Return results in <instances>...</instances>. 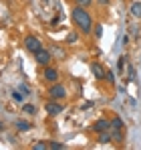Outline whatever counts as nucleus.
<instances>
[{"label": "nucleus", "mask_w": 141, "mask_h": 150, "mask_svg": "<svg viewBox=\"0 0 141 150\" xmlns=\"http://www.w3.org/2000/svg\"><path fill=\"white\" fill-rule=\"evenodd\" d=\"M93 35L97 37V39H101V37H103V26L101 25H93Z\"/></svg>", "instance_id": "nucleus-15"}, {"label": "nucleus", "mask_w": 141, "mask_h": 150, "mask_svg": "<svg viewBox=\"0 0 141 150\" xmlns=\"http://www.w3.org/2000/svg\"><path fill=\"white\" fill-rule=\"evenodd\" d=\"M135 77H137V73H135V69L129 65V81H135Z\"/></svg>", "instance_id": "nucleus-22"}, {"label": "nucleus", "mask_w": 141, "mask_h": 150, "mask_svg": "<svg viewBox=\"0 0 141 150\" xmlns=\"http://www.w3.org/2000/svg\"><path fill=\"white\" fill-rule=\"evenodd\" d=\"M129 12H131V16L141 18V2H133V4L129 6Z\"/></svg>", "instance_id": "nucleus-11"}, {"label": "nucleus", "mask_w": 141, "mask_h": 150, "mask_svg": "<svg viewBox=\"0 0 141 150\" xmlns=\"http://www.w3.org/2000/svg\"><path fill=\"white\" fill-rule=\"evenodd\" d=\"M91 71H93V75L97 77V79H105V73H107L99 63H93V65H91Z\"/></svg>", "instance_id": "nucleus-8"}, {"label": "nucleus", "mask_w": 141, "mask_h": 150, "mask_svg": "<svg viewBox=\"0 0 141 150\" xmlns=\"http://www.w3.org/2000/svg\"><path fill=\"white\" fill-rule=\"evenodd\" d=\"M24 98H26V96H24L22 91H18V89L12 91V100L16 101V103H24Z\"/></svg>", "instance_id": "nucleus-13"}, {"label": "nucleus", "mask_w": 141, "mask_h": 150, "mask_svg": "<svg viewBox=\"0 0 141 150\" xmlns=\"http://www.w3.org/2000/svg\"><path fill=\"white\" fill-rule=\"evenodd\" d=\"M99 4H109V0H99Z\"/></svg>", "instance_id": "nucleus-24"}, {"label": "nucleus", "mask_w": 141, "mask_h": 150, "mask_svg": "<svg viewBox=\"0 0 141 150\" xmlns=\"http://www.w3.org/2000/svg\"><path fill=\"white\" fill-rule=\"evenodd\" d=\"M91 2H93V0H75V4H77V6H85V8H87Z\"/></svg>", "instance_id": "nucleus-21"}, {"label": "nucleus", "mask_w": 141, "mask_h": 150, "mask_svg": "<svg viewBox=\"0 0 141 150\" xmlns=\"http://www.w3.org/2000/svg\"><path fill=\"white\" fill-rule=\"evenodd\" d=\"M105 81L113 85V83H115V73H113V71H107V73H105Z\"/></svg>", "instance_id": "nucleus-17"}, {"label": "nucleus", "mask_w": 141, "mask_h": 150, "mask_svg": "<svg viewBox=\"0 0 141 150\" xmlns=\"http://www.w3.org/2000/svg\"><path fill=\"white\" fill-rule=\"evenodd\" d=\"M45 110H47L48 116H59V114H61V112H63L65 108H63V105H61V103H59L57 100H50L47 105H45Z\"/></svg>", "instance_id": "nucleus-6"}, {"label": "nucleus", "mask_w": 141, "mask_h": 150, "mask_svg": "<svg viewBox=\"0 0 141 150\" xmlns=\"http://www.w3.org/2000/svg\"><path fill=\"white\" fill-rule=\"evenodd\" d=\"M123 126H125V124H123V120H121L119 116H115V118L111 120V130H113V132H121Z\"/></svg>", "instance_id": "nucleus-9"}, {"label": "nucleus", "mask_w": 141, "mask_h": 150, "mask_svg": "<svg viewBox=\"0 0 141 150\" xmlns=\"http://www.w3.org/2000/svg\"><path fill=\"white\" fill-rule=\"evenodd\" d=\"M16 130H18V132H28V130H30V128H32V124H30V122H26V120H16Z\"/></svg>", "instance_id": "nucleus-10"}, {"label": "nucleus", "mask_w": 141, "mask_h": 150, "mask_svg": "<svg viewBox=\"0 0 141 150\" xmlns=\"http://www.w3.org/2000/svg\"><path fill=\"white\" fill-rule=\"evenodd\" d=\"M22 112L26 116H34V114H36V108H34L32 103H22Z\"/></svg>", "instance_id": "nucleus-12"}, {"label": "nucleus", "mask_w": 141, "mask_h": 150, "mask_svg": "<svg viewBox=\"0 0 141 150\" xmlns=\"http://www.w3.org/2000/svg\"><path fill=\"white\" fill-rule=\"evenodd\" d=\"M45 79H47L48 83H57V81H59V71H57L54 67H48L47 65V69H45Z\"/></svg>", "instance_id": "nucleus-7"}, {"label": "nucleus", "mask_w": 141, "mask_h": 150, "mask_svg": "<svg viewBox=\"0 0 141 150\" xmlns=\"http://www.w3.org/2000/svg\"><path fill=\"white\" fill-rule=\"evenodd\" d=\"M109 140H111V134H109V130H107V132H101V134H99V142H101V144H107Z\"/></svg>", "instance_id": "nucleus-14"}, {"label": "nucleus", "mask_w": 141, "mask_h": 150, "mask_svg": "<svg viewBox=\"0 0 141 150\" xmlns=\"http://www.w3.org/2000/svg\"><path fill=\"white\" fill-rule=\"evenodd\" d=\"M91 130L97 132V134H101V132H107V130H111V120H107V118H101V120H97L93 126H91Z\"/></svg>", "instance_id": "nucleus-5"}, {"label": "nucleus", "mask_w": 141, "mask_h": 150, "mask_svg": "<svg viewBox=\"0 0 141 150\" xmlns=\"http://www.w3.org/2000/svg\"><path fill=\"white\" fill-rule=\"evenodd\" d=\"M18 91H22L24 96H28V93H30V89H28V87H26V85H22V83H20V85H18Z\"/></svg>", "instance_id": "nucleus-23"}, {"label": "nucleus", "mask_w": 141, "mask_h": 150, "mask_svg": "<svg viewBox=\"0 0 141 150\" xmlns=\"http://www.w3.org/2000/svg\"><path fill=\"white\" fill-rule=\"evenodd\" d=\"M34 61L38 63V65H43V67H47L48 63H50V51H47L45 47H40V49L34 53Z\"/></svg>", "instance_id": "nucleus-4"}, {"label": "nucleus", "mask_w": 141, "mask_h": 150, "mask_svg": "<svg viewBox=\"0 0 141 150\" xmlns=\"http://www.w3.org/2000/svg\"><path fill=\"white\" fill-rule=\"evenodd\" d=\"M48 144H45V142H36L34 146H32V150H47Z\"/></svg>", "instance_id": "nucleus-20"}, {"label": "nucleus", "mask_w": 141, "mask_h": 150, "mask_svg": "<svg viewBox=\"0 0 141 150\" xmlns=\"http://www.w3.org/2000/svg\"><path fill=\"white\" fill-rule=\"evenodd\" d=\"M24 47H26V51H30V53H36V51L43 47V43H40L38 37L28 35V37H24Z\"/></svg>", "instance_id": "nucleus-3"}, {"label": "nucleus", "mask_w": 141, "mask_h": 150, "mask_svg": "<svg viewBox=\"0 0 141 150\" xmlns=\"http://www.w3.org/2000/svg\"><path fill=\"white\" fill-rule=\"evenodd\" d=\"M125 57H119V61H117V71H119V75H123V67H125Z\"/></svg>", "instance_id": "nucleus-16"}, {"label": "nucleus", "mask_w": 141, "mask_h": 150, "mask_svg": "<svg viewBox=\"0 0 141 150\" xmlns=\"http://www.w3.org/2000/svg\"><path fill=\"white\" fill-rule=\"evenodd\" d=\"M0 130H2V122H0Z\"/></svg>", "instance_id": "nucleus-25"}, {"label": "nucleus", "mask_w": 141, "mask_h": 150, "mask_svg": "<svg viewBox=\"0 0 141 150\" xmlns=\"http://www.w3.org/2000/svg\"><path fill=\"white\" fill-rule=\"evenodd\" d=\"M48 148H52V150H65V144H61V142H48Z\"/></svg>", "instance_id": "nucleus-18"}, {"label": "nucleus", "mask_w": 141, "mask_h": 150, "mask_svg": "<svg viewBox=\"0 0 141 150\" xmlns=\"http://www.w3.org/2000/svg\"><path fill=\"white\" fill-rule=\"evenodd\" d=\"M48 96H50V100H65L67 98V87L65 85H61V83H52V87L48 89Z\"/></svg>", "instance_id": "nucleus-2"}, {"label": "nucleus", "mask_w": 141, "mask_h": 150, "mask_svg": "<svg viewBox=\"0 0 141 150\" xmlns=\"http://www.w3.org/2000/svg\"><path fill=\"white\" fill-rule=\"evenodd\" d=\"M77 41H79V35H77V33H70L69 37H67V43H69V45L70 43H77Z\"/></svg>", "instance_id": "nucleus-19"}, {"label": "nucleus", "mask_w": 141, "mask_h": 150, "mask_svg": "<svg viewBox=\"0 0 141 150\" xmlns=\"http://www.w3.org/2000/svg\"><path fill=\"white\" fill-rule=\"evenodd\" d=\"M70 18H73V23L77 25V28L83 35H91L93 33V18H91V14L87 12L85 6H77L75 4L70 8Z\"/></svg>", "instance_id": "nucleus-1"}]
</instances>
